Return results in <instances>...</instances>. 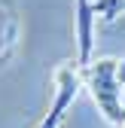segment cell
Masks as SVG:
<instances>
[{
	"label": "cell",
	"instance_id": "277c9868",
	"mask_svg": "<svg viewBox=\"0 0 125 128\" xmlns=\"http://www.w3.org/2000/svg\"><path fill=\"white\" fill-rule=\"evenodd\" d=\"M95 12L101 15V18L113 22V18H119V15L125 12V0H95Z\"/></svg>",
	"mask_w": 125,
	"mask_h": 128
},
{
	"label": "cell",
	"instance_id": "7a4b0ae2",
	"mask_svg": "<svg viewBox=\"0 0 125 128\" xmlns=\"http://www.w3.org/2000/svg\"><path fill=\"white\" fill-rule=\"evenodd\" d=\"M82 86H86L82 70L76 67V64H61V67L55 70V101H52V110L43 116V122L37 128H58L61 122H64L67 110L76 101V94H80Z\"/></svg>",
	"mask_w": 125,
	"mask_h": 128
},
{
	"label": "cell",
	"instance_id": "3957f363",
	"mask_svg": "<svg viewBox=\"0 0 125 128\" xmlns=\"http://www.w3.org/2000/svg\"><path fill=\"white\" fill-rule=\"evenodd\" d=\"M95 0H76V64L86 67L92 64V49H95Z\"/></svg>",
	"mask_w": 125,
	"mask_h": 128
},
{
	"label": "cell",
	"instance_id": "6da1fadb",
	"mask_svg": "<svg viewBox=\"0 0 125 128\" xmlns=\"http://www.w3.org/2000/svg\"><path fill=\"white\" fill-rule=\"evenodd\" d=\"M82 79H86V88L92 92L98 110L104 113L107 122H113L116 128H122L125 122V88L119 86V58H98L86 64Z\"/></svg>",
	"mask_w": 125,
	"mask_h": 128
}]
</instances>
